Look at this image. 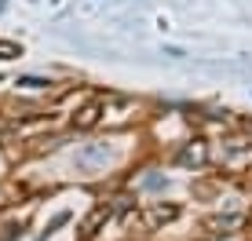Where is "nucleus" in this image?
Instances as JSON below:
<instances>
[{"mask_svg": "<svg viewBox=\"0 0 252 241\" xmlns=\"http://www.w3.org/2000/svg\"><path fill=\"white\" fill-rule=\"evenodd\" d=\"M99 114H102L99 102H88V106H81V110L73 114V128H77V132H88V128L99 124Z\"/></svg>", "mask_w": 252, "mask_h": 241, "instance_id": "nucleus-3", "label": "nucleus"}, {"mask_svg": "<svg viewBox=\"0 0 252 241\" xmlns=\"http://www.w3.org/2000/svg\"><path fill=\"white\" fill-rule=\"evenodd\" d=\"M208 161V146H205V139H190L183 150L176 153V165H183V168H201Z\"/></svg>", "mask_w": 252, "mask_h": 241, "instance_id": "nucleus-2", "label": "nucleus"}, {"mask_svg": "<svg viewBox=\"0 0 252 241\" xmlns=\"http://www.w3.org/2000/svg\"><path fill=\"white\" fill-rule=\"evenodd\" d=\"M22 55V44H15V40H0V59L4 62H11V59Z\"/></svg>", "mask_w": 252, "mask_h": 241, "instance_id": "nucleus-6", "label": "nucleus"}, {"mask_svg": "<svg viewBox=\"0 0 252 241\" xmlns=\"http://www.w3.org/2000/svg\"><path fill=\"white\" fill-rule=\"evenodd\" d=\"M106 161H110V146L106 143H84L81 150H77V168H84V172L102 168Z\"/></svg>", "mask_w": 252, "mask_h": 241, "instance_id": "nucleus-1", "label": "nucleus"}, {"mask_svg": "<svg viewBox=\"0 0 252 241\" xmlns=\"http://www.w3.org/2000/svg\"><path fill=\"white\" fill-rule=\"evenodd\" d=\"M176 216H179L176 205H154V209H146V219H150V227H161V223H168V219H176Z\"/></svg>", "mask_w": 252, "mask_h": 241, "instance_id": "nucleus-5", "label": "nucleus"}, {"mask_svg": "<svg viewBox=\"0 0 252 241\" xmlns=\"http://www.w3.org/2000/svg\"><path fill=\"white\" fill-rule=\"evenodd\" d=\"M241 223H245V216H216V219L205 223V230L208 234H234Z\"/></svg>", "mask_w": 252, "mask_h": 241, "instance_id": "nucleus-4", "label": "nucleus"}, {"mask_svg": "<svg viewBox=\"0 0 252 241\" xmlns=\"http://www.w3.org/2000/svg\"><path fill=\"white\" fill-rule=\"evenodd\" d=\"M15 84H19V88H48L51 81H44V77H19Z\"/></svg>", "mask_w": 252, "mask_h": 241, "instance_id": "nucleus-8", "label": "nucleus"}, {"mask_svg": "<svg viewBox=\"0 0 252 241\" xmlns=\"http://www.w3.org/2000/svg\"><path fill=\"white\" fill-rule=\"evenodd\" d=\"M143 186H146V190H161V186H168V179H164V176H146Z\"/></svg>", "mask_w": 252, "mask_h": 241, "instance_id": "nucleus-9", "label": "nucleus"}, {"mask_svg": "<svg viewBox=\"0 0 252 241\" xmlns=\"http://www.w3.org/2000/svg\"><path fill=\"white\" fill-rule=\"evenodd\" d=\"M106 216H110V209H95V212H92V216H88V219H84V234H95V227H99V223H102V219H106Z\"/></svg>", "mask_w": 252, "mask_h": 241, "instance_id": "nucleus-7", "label": "nucleus"}]
</instances>
